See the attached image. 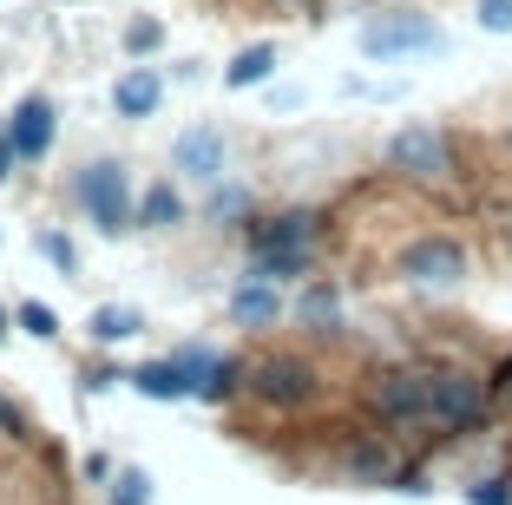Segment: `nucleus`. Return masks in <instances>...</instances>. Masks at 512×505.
Instances as JSON below:
<instances>
[{
  "label": "nucleus",
  "mask_w": 512,
  "mask_h": 505,
  "mask_svg": "<svg viewBox=\"0 0 512 505\" xmlns=\"http://www.w3.org/2000/svg\"><path fill=\"white\" fill-rule=\"evenodd\" d=\"M302 309L316 315V322H329V315H335V289H309V302H302Z\"/></svg>",
  "instance_id": "nucleus-24"
},
{
  "label": "nucleus",
  "mask_w": 512,
  "mask_h": 505,
  "mask_svg": "<svg viewBox=\"0 0 512 505\" xmlns=\"http://www.w3.org/2000/svg\"><path fill=\"white\" fill-rule=\"evenodd\" d=\"M132 46H138V53H145V46H158V27H151V20H138V27H132Z\"/></svg>",
  "instance_id": "nucleus-25"
},
{
  "label": "nucleus",
  "mask_w": 512,
  "mask_h": 505,
  "mask_svg": "<svg viewBox=\"0 0 512 505\" xmlns=\"http://www.w3.org/2000/svg\"><path fill=\"white\" fill-rule=\"evenodd\" d=\"M381 420H394V427H427V374H388L375 394Z\"/></svg>",
  "instance_id": "nucleus-8"
},
{
  "label": "nucleus",
  "mask_w": 512,
  "mask_h": 505,
  "mask_svg": "<svg viewBox=\"0 0 512 505\" xmlns=\"http://www.w3.org/2000/svg\"><path fill=\"white\" fill-rule=\"evenodd\" d=\"M79 204H86L92 223L112 230V237L138 217V210H132V178H125L119 164H86V171H79Z\"/></svg>",
  "instance_id": "nucleus-2"
},
{
  "label": "nucleus",
  "mask_w": 512,
  "mask_h": 505,
  "mask_svg": "<svg viewBox=\"0 0 512 505\" xmlns=\"http://www.w3.org/2000/svg\"><path fill=\"white\" fill-rule=\"evenodd\" d=\"M388 158L401 164V171H414V178H440V171H447V138H440L434 125H401Z\"/></svg>",
  "instance_id": "nucleus-7"
},
{
  "label": "nucleus",
  "mask_w": 512,
  "mask_h": 505,
  "mask_svg": "<svg viewBox=\"0 0 512 505\" xmlns=\"http://www.w3.org/2000/svg\"><path fill=\"white\" fill-rule=\"evenodd\" d=\"M211 368H217V355H204V348H184V355H171V361H151V368H138L132 381H138V394H145V401H184V394H197V387L211 381Z\"/></svg>",
  "instance_id": "nucleus-3"
},
{
  "label": "nucleus",
  "mask_w": 512,
  "mask_h": 505,
  "mask_svg": "<svg viewBox=\"0 0 512 505\" xmlns=\"http://www.w3.org/2000/svg\"><path fill=\"white\" fill-rule=\"evenodd\" d=\"M40 256H46V263H53V269H66V276H73V269H79V250H73V243L60 237V230H40Z\"/></svg>",
  "instance_id": "nucleus-20"
},
{
  "label": "nucleus",
  "mask_w": 512,
  "mask_h": 505,
  "mask_svg": "<svg viewBox=\"0 0 512 505\" xmlns=\"http://www.w3.org/2000/svg\"><path fill=\"white\" fill-rule=\"evenodd\" d=\"M0 335H7V309H0Z\"/></svg>",
  "instance_id": "nucleus-27"
},
{
  "label": "nucleus",
  "mask_w": 512,
  "mask_h": 505,
  "mask_svg": "<svg viewBox=\"0 0 512 505\" xmlns=\"http://www.w3.org/2000/svg\"><path fill=\"white\" fill-rule=\"evenodd\" d=\"M184 217V197L171 191V184H151L145 197H138V223H178Z\"/></svg>",
  "instance_id": "nucleus-15"
},
{
  "label": "nucleus",
  "mask_w": 512,
  "mask_h": 505,
  "mask_svg": "<svg viewBox=\"0 0 512 505\" xmlns=\"http://www.w3.org/2000/svg\"><path fill=\"white\" fill-rule=\"evenodd\" d=\"M401 276H414V283H427V289H447V283L467 276V250L453 237H421V243L401 250Z\"/></svg>",
  "instance_id": "nucleus-6"
},
{
  "label": "nucleus",
  "mask_w": 512,
  "mask_h": 505,
  "mask_svg": "<svg viewBox=\"0 0 512 505\" xmlns=\"http://www.w3.org/2000/svg\"><path fill=\"white\" fill-rule=\"evenodd\" d=\"M112 505H151V479L138 473V466H125L119 486H112Z\"/></svg>",
  "instance_id": "nucleus-18"
},
{
  "label": "nucleus",
  "mask_w": 512,
  "mask_h": 505,
  "mask_svg": "<svg viewBox=\"0 0 512 505\" xmlns=\"http://www.w3.org/2000/svg\"><path fill=\"white\" fill-rule=\"evenodd\" d=\"M486 420V381H473V374L460 368H434L427 374V427L440 433H467Z\"/></svg>",
  "instance_id": "nucleus-1"
},
{
  "label": "nucleus",
  "mask_w": 512,
  "mask_h": 505,
  "mask_svg": "<svg viewBox=\"0 0 512 505\" xmlns=\"http://www.w3.org/2000/svg\"><path fill=\"white\" fill-rule=\"evenodd\" d=\"M309 243H316V217H309V210H289V217H276L270 230L256 237V256L263 250H309Z\"/></svg>",
  "instance_id": "nucleus-12"
},
{
  "label": "nucleus",
  "mask_w": 512,
  "mask_h": 505,
  "mask_svg": "<svg viewBox=\"0 0 512 505\" xmlns=\"http://www.w3.org/2000/svg\"><path fill=\"white\" fill-rule=\"evenodd\" d=\"M270 73H276V46H243L224 79H230V86H263Z\"/></svg>",
  "instance_id": "nucleus-14"
},
{
  "label": "nucleus",
  "mask_w": 512,
  "mask_h": 505,
  "mask_svg": "<svg viewBox=\"0 0 512 505\" xmlns=\"http://www.w3.org/2000/svg\"><path fill=\"white\" fill-rule=\"evenodd\" d=\"M230 309H237L243 322H276V283H263V276H243L237 296H230Z\"/></svg>",
  "instance_id": "nucleus-13"
},
{
  "label": "nucleus",
  "mask_w": 512,
  "mask_h": 505,
  "mask_svg": "<svg viewBox=\"0 0 512 505\" xmlns=\"http://www.w3.org/2000/svg\"><path fill=\"white\" fill-rule=\"evenodd\" d=\"M20 328L27 335H60V315L46 309V302H20Z\"/></svg>",
  "instance_id": "nucleus-21"
},
{
  "label": "nucleus",
  "mask_w": 512,
  "mask_h": 505,
  "mask_svg": "<svg viewBox=\"0 0 512 505\" xmlns=\"http://www.w3.org/2000/svg\"><path fill=\"white\" fill-rule=\"evenodd\" d=\"M480 27L506 33V27H512V0H480Z\"/></svg>",
  "instance_id": "nucleus-22"
},
{
  "label": "nucleus",
  "mask_w": 512,
  "mask_h": 505,
  "mask_svg": "<svg viewBox=\"0 0 512 505\" xmlns=\"http://www.w3.org/2000/svg\"><path fill=\"white\" fill-rule=\"evenodd\" d=\"M178 171H191V178H217V171H224V138H217L211 125L184 132L178 138Z\"/></svg>",
  "instance_id": "nucleus-10"
},
{
  "label": "nucleus",
  "mask_w": 512,
  "mask_h": 505,
  "mask_svg": "<svg viewBox=\"0 0 512 505\" xmlns=\"http://www.w3.org/2000/svg\"><path fill=\"white\" fill-rule=\"evenodd\" d=\"M467 499L473 505H512V486H506V479H486V486H473Z\"/></svg>",
  "instance_id": "nucleus-23"
},
{
  "label": "nucleus",
  "mask_w": 512,
  "mask_h": 505,
  "mask_svg": "<svg viewBox=\"0 0 512 505\" xmlns=\"http://www.w3.org/2000/svg\"><path fill=\"white\" fill-rule=\"evenodd\" d=\"M14 171V145H7V132H0V178Z\"/></svg>",
  "instance_id": "nucleus-26"
},
{
  "label": "nucleus",
  "mask_w": 512,
  "mask_h": 505,
  "mask_svg": "<svg viewBox=\"0 0 512 505\" xmlns=\"http://www.w3.org/2000/svg\"><path fill=\"white\" fill-rule=\"evenodd\" d=\"M237 374H243V361H217V368H211V381H204V387H197V401H224V394H230V387H237Z\"/></svg>",
  "instance_id": "nucleus-19"
},
{
  "label": "nucleus",
  "mask_w": 512,
  "mask_h": 505,
  "mask_svg": "<svg viewBox=\"0 0 512 505\" xmlns=\"http://www.w3.org/2000/svg\"><path fill=\"white\" fill-rule=\"evenodd\" d=\"M158 73H145V66H138V73H125L119 86H112V105H119V119H151V112H158Z\"/></svg>",
  "instance_id": "nucleus-11"
},
{
  "label": "nucleus",
  "mask_w": 512,
  "mask_h": 505,
  "mask_svg": "<svg viewBox=\"0 0 512 505\" xmlns=\"http://www.w3.org/2000/svg\"><path fill=\"white\" fill-rule=\"evenodd\" d=\"M256 401H270V407H302L309 394H316V368L309 361H296V355H270V361H256Z\"/></svg>",
  "instance_id": "nucleus-5"
},
{
  "label": "nucleus",
  "mask_w": 512,
  "mask_h": 505,
  "mask_svg": "<svg viewBox=\"0 0 512 505\" xmlns=\"http://www.w3.org/2000/svg\"><path fill=\"white\" fill-rule=\"evenodd\" d=\"M92 335H99V342H125V335H138V309H99V315H92Z\"/></svg>",
  "instance_id": "nucleus-17"
},
{
  "label": "nucleus",
  "mask_w": 512,
  "mask_h": 505,
  "mask_svg": "<svg viewBox=\"0 0 512 505\" xmlns=\"http://www.w3.org/2000/svg\"><path fill=\"white\" fill-rule=\"evenodd\" d=\"M302 269H309V250H263L250 276H263V283H283V276H302Z\"/></svg>",
  "instance_id": "nucleus-16"
},
{
  "label": "nucleus",
  "mask_w": 512,
  "mask_h": 505,
  "mask_svg": "<svg viewBox=\"0 0 512 505\" xmlns=\"http://www.w3.org/2000/svg\"><path fill=\"white\" fill-rule=\"evenodd\" d=\"M7 145H14V158H46V145H53V105L20 99L14 125H7Z\"/></svg>",
  "instance_id": "nucleus-9"
},
{
  "label": "nucleus",
  "mask_w": 512,
  "mask_h": 505,
  "mask_svg": "<svg viewBox=\"0 0 512 505\" xmlns=\"http://www.w3.org/2000/svg\"><path fill=\"white\" fill-rule=\"evenodd\" d=\"M440 27L427 14H388V20H368L362 27V53L368 60H394V53H434Z\"/></svg>",
  "instance_id": "nucleus-4"
}]
</instances>
